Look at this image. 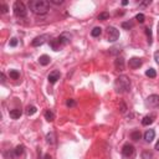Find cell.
<instances>
[{"mask_svg":"<svg viewBox=\"0 0 159 159\" xmlns=\"http://www.w3.org/2000/svg\"><path fill=\"white\" fill-rule=\"evenodd\" d=\"M114 66L117 68V71H123L124 70V59L122 56H118L114 61Z\"/></svg>","mask_w":159,"mask_h":159,"instance_id":"11","label":"cell"},{"mask_svg":"<svg viewBox=\"0 0 159 159\" xmlns=\"http://www.w3.org/2000/svg\"><path fill=\"white\" fill-rule=\"evenodd\" d=\"M143 63V60L139 57H132L129 59V67L131 68H139Z\"/></svg>","mask_w":159,"mask_h":159,"instance_id":"9","label":"cell"},{"mask_svg":"<svg viewBox=\"0 0 159 159\" xmlns=\"http://www.w3.org/2000/svg\"><path fill=\"white\" fill-rule=\"evenodd\" d=\"M9 76H10V78H13V80H17V78L20 77V73H19V71H16V70H10Z\"/></svg>","mask_w":159,"mask_h":159,"instance_id":"22","label":"cell"},{"mask_svg":"<svg viewBox=\"0 0 159 159\" xmlns=\"http://www.w3.org/2000/svg\"><path fill=\"white\" fill-rule=\"evenodd\" d=\"M154 119H155V116H154V114L145 116V117L142 119V124H143V126H149V124H152V123L154 122Z\"/></svg>","mask_w":159,"mask_h":159,"instance_id":"13","label":"cell"},{"mask_svg":"<svg viewBox=\"0 0 159 159\" xmlns=\"http://www.w3.org/2000/svg\"><path fill=\"white\" fill-rule=\"evenodd\" d=\"M110 17V14L108 13H101L98 15V20H107Z\"/></svg>","mask_w":159,"mask_h":159,"instance_id":"29","label":"cell"},{"mask_svg":"<svg viewBox=\"0 0 159 159\" xmlns=\"http://www.w3.org/2000/svg\"><path fill=\"white\" fill-rule=\"evenodd\" d=\"M131 87V81L127 76H119L117 80L114 81V90L117 93H126L129 91Z\"/></svg>","mask_w":159,"mask_h":159,"instance_id":"2","label":"cell"},{"mask_svg":"<svg viewBox=\"0 0 159 159\" xmlns=\"http://www.w3.org/2000/svg\"><path fill=\"white\" fill-rule=\"evenodd\" d=\"M122 155L124 159H134L135 158V148L129 143L124 144L122 148Z\"/></svg>","mask_w":159,"mask_h":159,"instance_id":"4","label":"cell"},{"mask_svg":"<svg viewBox=\"0 0 159 159\" xmlns=\"http://www.w3.org/2000/svg\"><path fill=\"white\" fill-rule=\"evenodd\" d=\"M145 34H147V36H148V42H149V45H151V44H152V31H151L149 27L145 29Z\"/></svg>","mask_w":159,"mask_h":159,"instance_id":"25","label":"cell"},{"mask_svg":"<svg viewBox=\"0 0 159 159\" xmlns=\"http://www.w3.org/2000/svg\"><path fill=\"white\" fill-rule=\"evenodd\" d=\"M46 141H47V143H50V144H54L55 143V134L54 133H49L47 135H46Z\"/></svg>","mask_w":159,"mask_h":159,"instance_id":"23","label":"cell"},{"mask_svg":"<svg viewBox=\"0 0 159 159\" xmlns=\"http://www.w3.org/2000/svg\"><path fill=\"white\" fill-rule=\"evenodd\" d=\"M141 137H142V134H141V132L139 131H134V132H132L131 133V138L133 139V141H139L141 139Z\"/></svg>","mask_w":159,"mask_h":159,"instance_id":"21","label":"cell"},{"mask_svg":"<svg viewBox=\"0 0 159 159\" xmlns=\"http://www.w3.org/2000/svg\"><path fill=\"white\" fill-rule=\"evenodd\" d=\"M127 4H128V2H127V0H123V2H122V5H124V6H126Z\"/></svg>","mask_w":159,"mask_h":159,"instance_id":"38","label":"cell"},{"mask_svg":"<svg viewBox=\"0 0 159 159\" xmlns=\"http://www.w3.org/2000/svg\"><path fill=\"white\" fill-rule=\"evenodd\" d=\"M51 4H55V5H61L63 3V0H50Z\"/></svg>","mask_w":159,"mask_h":159,"instance_id":"32","label":"cell"},{"mask_svg":"<svg viewBox=\"0 0 159 159\" xmlns=\"http://www.w3.org/2000/svg\"><path fill=\"white\" fill-rule=\"evenodd\" d=\"M119 37V31L113 27V26H108L107 27V39L110 42H114V41H117Z\"/></svg>","mask_w":159,"mask_h":159,"instance_id":"6","label":"cell"},{"mask_svg":"<svg viewBox=\"0 0 159 159\" xmlns=\"http://www.w3.org/2000/svg\"><path fill=\"white\" fill-rule=\"evenodd\" d=\"M142 158H143V159H152V158H153V154H152L151 152L147 151V152H143V153H142Z\"/></svg>","mask_w":159,"mask_h":159,"instance_id":"28","label":"cell"},{"mask_svg":"<svg viewBox=\"0 0 159 159\" xmlns=\"http://www.w3.org/2000/svg\"><path fill=\"white\" fill-rule=\"evenodd\" d=\"M101 34H102V29H101V27H98V26L93 27V29H92V31H91V35H92L93 37H98Z\"/></svg>","mask_w":159,"mask_h":159,"instance_id":"19","label":"cell"},{"mask_svg":"<svg viewBox=\"0 0 159 159\" xmlns=\"http://www.w3.org/2000/svg\"><path fill=\"white\" fill-rule=\"evenodd\" d=\"M154 137H155L154 129H148V131L144 133V139H145V142H148V143H151V142L154 139Z\"/></svg>","mask_w":159,"mask_h":159,"instance_id":"12","label":"cell"},{"mask_svg":"<svg viewBox=\"0 0 159 159\" xmlns=\"http://www.w3.org/2000/svg\"><path fill=\"white\" fill-rule=\"evenodd\" d=\"M71 39H72V35L68 34V33H63V34H61V35L57 37V40H59V42H60V45H61V46L67 45L68 42L71 41Z\"/></svg>","mask_w":159,"mask_h":159,"instance_id":"7","label":"cell"},{"mask_svg":"<svg viewBox=\"0 0 159 159\" xmlns=\"http://www.w3.org/2000/svg\"><path fill=\"white\" fill-rule=\"evenodd\" d=\"M145 75H147L148 77H151V78H154V77L157 76V72H155L154 68H149V70L145 71Z\"/></svg>","mask_w":159,"mask_h":159,"instance_id":"24","label":"cell"},{"mask_svg":"<svg viewBox=\"0 0 159 159\" xmlns=\"http://www.w3.org/2000/svg\"><path fill=\"white\" fill-rule=\"evenodd\" d=\"M46 39H49L47 35H41V36H37L33 40V42H31V45L37 47V46H41V45H44L45 42H46Z\"/></svg>","mask_w":159,"mask_h":159,"instance_id":"8","label":"cell"},{"mask_svg":"<svg viewBox=\"0 0 159 159\" xmlns=\"http://www.w3.org/2000/svg\"><path fill=\"white\" fill-rule=\"evenodd\" d=\"M13 10H14L15 16H17V17H25L26 14H27L26 6L23 2H15L14 6H13Z\"/></svg>","mask_w":159,"mask_h":159,"instance_id":"3","label":"cell"},{"mask_svg":"<svg viewBox=\"0 0 159 159\" xmlns=\"http://www.w3.org/2000/svg\"><path fill=\"white\" fill-rule=\"evenodd\" d=\"M2 83H5V75L2 72Z\"/></svg>","mask_w":159,"mask_h":159,"instance_id":"35","label":"cell"},{"mask_svg":"<svg viewBox=\"0 0 159 159\" xmlns=\"http://www.w3.org/2000/svg\"><path fill=\"white\" fill-rule=\"evenodd\" d=\"M45 118H46V121L52 122V121L55 119V114H54V112H52L51 110H47V111L45 112Z\"/></svg>","mask_w":159,"mask_h":159,"instance_id":"18","label":"cell"},{"mask_svg":"<svg viewBox=\"0 0 159 159\" xmlns=\"http://www.w3.org/2000/svg\"><path fill=\"white\" fill-rule=\"evenodd\" d=\"M25 153V147L23 145V144H19L15 149H14V154H15V157H21Z\"/></svg>","mask_w":159,"mask_h":159,"instance_id":"15","label":"cell"},{"mask_svg":"<svg viewBox=\"0 0 159 159\" xmlns=\"http://www.w3.org/2000/svg\"><path fill=\"white\" fill-rule=\"evenodd\" d=\"M10 117H11L13 119H19L21 117V110H17V108L11 110L10 111Z\"/></svg>","mask_w":159,"mask_h":159,"instance_id":"17","label":"cell"},{"mask_svg":"<svg viewBox=\"0 0 159 159\" xmlns=\"http://www.w3.org/2000/svg\"><path fill=\"white\" fill-rule=\"evenodd\" d=\"M66 104H67V107H75V106H76V102H75V100L70 98V100L66 101Z\"/></svg>","mask_w":159,"mask_h":159,"instance_id":"30","label":"cell"},{"mask_svg":"<svg viewBox=\"0 0 159 159\" xmlns=\"http://www.w3.org/2000/svg\"><path fill=\"white\" fill-rule=\"evenodd\" d=\"M135 20L138 21V23L143 24V23H144V20H145V16H144L143 14H137V16H135Z\"/></svg>","mask_w":159,"mask_h":159,"instance_id":"27","label":"cell"},{"mask_svg":"<svg viewBox=\"0 0 159 159\" xmlns=\"http://www.w3.org/2000/svg\"><path fill=\"white\" fill-rule=\"evenodd\" d=\"M29 8L36 15H45L50 10V2H46V0H30Z\"/></svg>","mask_w":159,"mask_h":159,"instance_id":"1","label":"cell"},{"mask_svg":"<svg viewBox=\"0 0 159 159\" xmlns=\"http://www.w3.org/2000/svg\"><path fill=\"white\" fill-rule=\"evenodd\" d=\"M50 61H51V59L47 55H42V56L39 57V63H40V65H42V66H47L49 63H50Z\"/></svg>","mask_w":159,"mask_h":159,"instance_id":"14","label":"cell"},{"mask_svg":"<svg viewBox=\"0 0 159 159\" xmlns=\"http://www.w3.org/2000/svg\"><path fill=\"white\" fill-rule=\"evenodd\" d=\"M50 46H51V49L54 50V51H59V50H60V47H61V45H60V42H59V40H57V39L50 40Z\"/></svg>","mask_w":159,"mask_h":159,"instance_id":"16","label":"cell"},{"mask_svg":"<svg viewBox=\"0 0 159 159\" xmlns=\"http://www.w3.org/2000/svg\"><path fill=\"white\" fill-rule=\"evenodd\" d=\"M145 107L148 108H155L159 106V96L158 94H151L145 101H144Z\"/></svg>","mask_w":159,"mask_h":159,"instance_id":"5","label":"cell"},{"mask_svg":"<svg viewBox=\"0 0 159 159\" xmlns=\"http://www.w3.org/2000/svg\"><path fill=\"white\" fill-rule=\"evenodd\" d=\"M60 76H61V73H60V71H57V70H55V71H52L50 75H49V77H47V80H49V82L50 83H56L59 80H60Z\"/></svg>","mask_w":159,"mask_h":159,"instance_id":"10","label":"cell"},{"mask_svg":"<svg viewBox=\"0 0 159 159\" xmlns=\"http://www.w3.org/2000/svg\"><path fill=\"white\" fill-rule=\"evenodd\" d=\"M122 27H123V29H127V30H129L131 27H133V23H132V21H127V23H122Z\"/></svg>","mask_w":159,"mask_h":159,"instance_id":"26","label":"cell"},{"mask_svg":"<svg viewBox=\"0 0 159 159\" xmlns=\"http://www.w3.org/2000/svg\"><path fill=\"white\" fill-rule=\"evenodd\" d=\"M16 45H17V39H16V37L10 39V46H11V47H15Z\"/></svg>","mask_w":159,"mask_h":159,"instance_id":"31","label":"cell"},{"mask_svg":"<svg viewBox=\"0 0 159 159\" xmlns=\"http://www.w3.org/2000/svg\"><path fill=\"white\" fill-rule=\"evenodd\" d=\"M37 112V108L35 107V106H27L26 107V114L27 116H33Z\"/></svg>","mask_w":159,"mask_h":159,"instance_id":"20","label":"cell"},{"mask_svg":"<svg viewBox=\"0 0 159 159\" xmlns=\"http://www.w3.org/2000/svg\"><path fill=\"white\" fill-rule=\"evenodd\" d=\"M8 10H9L8 5H6V4H2V13L5 14V13H8Z\"/></svg>","mask_w":159,"mask_h":159,"instance_id":"33","label":"cell"},{"mask_svg":"<svg viewBox=\"0 0 159 159\" xmlns=\"http://www.w3.org/2000/svg\"><path fill=\"white\" fill-rule=\"evenodd\" d=\"M42 159H52V158H51V155H50V154H45Z\"/></svg>","mask_w":159,"mask_h":159,"instance_id":"36","label":"cell"},{"mask_svg":"<svg viewBox=\"0 0 159 159\" xmlns=\"http://www.w3.org/2000/svg\"><path fill=\"white\" fill-rule=\"evenodd\" d=\"M154 60H155V62L159 65V51H155L154 52Z\"/></svg>","mask_w":159,"mask_h":159,"instance_id":"34","label":"cell"},{"mask_svg":"<svg viewBox=\"0 0 159 159\" xmlns=\"http://www.w3.org/2000/svg\"><path fill=\"white\" fill-rule=\"evenodd\" d=\"M158 33H159V30H158Z\"/></svg>","mask_w":159,"mask_h":159,"instance_id":"39","label":"cell"},{"mask_svg":"<svg viewBox=\"0 0 159 159\" xmlns=\"http://www.w3.org/2000/svg\"><path fill=\"white\" fill-rule=\"evenodd\" d=\"M155 149L159 151V139H158V142H157V144H155Z\"/></svg>","mask_w":159,"mask_h":159,"instance_id":"37","label":"cell"}]
</instances>
